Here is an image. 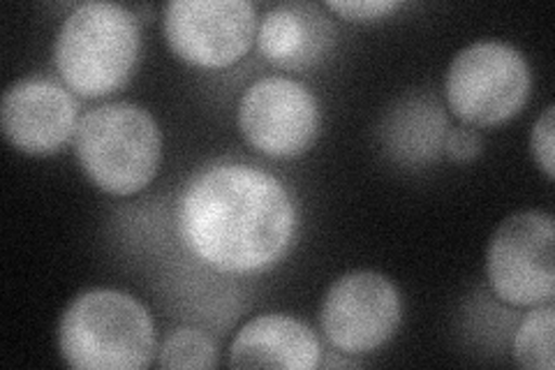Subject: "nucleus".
Here are the masks:
<instances>
[{"mask_svg":"<svg viewBox=\"0 0 555 370\" xmlns=\"http://www.w3.org/2000/svg\"><path fill=\"white\" fill-rule=\"evenodd\" d=\"M299 210L285 183L248 163L206 165L183 183L173 227L183 248L218 273L273 269L294 245Z\"/></svg>","mask_w":555,"mask_h":370,"instance_id":"obj_1","label":"nucleus"},{"mask_svg":"<svg viewBox=\"0 0 555 370\" xmlns=\"http://www.w3.org/2000/svg\"><path fill=\"white\" fill-rule=\"evenodd\" d=\"M155 345L149 308L124 290H86L59 322V352L77 370H142L158 355Z\"/></svg>","mask_w":555,"mask_h":370,"instance_id":"obj_2","label":"nucleus"},{"mask_svg":"<svg viewBox=\"0 0 555 370\" xmlns=\"http://www.w3.org/2000/svg\"><path fill=\"white\" fill-rule=\"evenodd\" d=\"M142 56V28L118 3H81L65 16L54 42L61 81L79 98H107L124 88Z\"/></svg>","mask_w":555,"mask_h":370,"instance_id":"obj_3","label":"nucleus"},{"mask_svg":"<svg viewBox=\"0 0 555 370\" xmlns=\"http://www.w3.org/2000/svg\"><path fill=\"white\" fill-rule=\"evenodd\" d=\"M75 153L98 190L130 197L146 190L160 171L163 130L139 104L107 102L79 118Z\"/></svg>","mask_w":555,"mask_h":370,"instance_id":"obj_4","label":"nucleus"},{"mask_svg":"<svg viewBox=\"0 0 555 370\" xmlns=\"http://www.w3.org/2000/svg\"><path fill=\"white\" fill-rule=\"evenodd\" d=\"M532 91L530 65L514 44L481 40L449 63L444 95L467 128H495L512 120Z\"/></svg>","mask_w":555,"mask_h":370,"instance_id":"obj_5","label":"nucleus"},{"mask_svg":"<svg viewBox=\"0 0 555 370\" xmlns=\"http://www.w3.org/2000/svg\"><path fill=\"white\" fill-rule=\"evenodd\" d=\"M486 278L502 304L532 308L555 296V222L546 210L502 220L486 251Z\"/></svg>","mask_w":555,"mask_h":370,"instance_id":"obj_6","label":"nucleus"},{"mask_svg":"<svg viewBox=\"0 0 555 370\" xmlns=\"http://www.w3.org/2000/svg\"><path fill=\"white\" fill-rule=\"evenodd\" d=\"M250 0H171L163 8V35L183 63L224 69L248 54L257 40Z\"/></svg>","mask_w":555,"mask_h":370,"instance_id":"obj_7","label":"nucleus"},{"mask_svg":"<svg viewBox=\"0 0 555 370\" xmlns=\"http://www.w3.org/2000/svg\"><path fill=\"white\" fill-rule=\"evenodd\" d=\"M236 123L243 139L267 157L292 161L310 151L322 126L318 95L297 79H257L241 95Z\"/></svg>","mask_w":555,"mask_h":370,"instance_id":"obj_8","label":"nucleus"},{"mask_svg":"<svg viewBox=\"0 0 555 370\" xmlns=\"http://www.w3.org/2000/svg\"><path fill=\"white\" fill-rule=\"evenodd\" d=\"M401 292L377 271H350L334 280L320 308L328 345L340 355L363 357L387 345L401 327Z\"/></svg>","mask_w":555,"mask_h":370,"instance_id":"obj_9","label":"nucleus"},{"mask_svg":"<svg viewBox=\"0 0 555 370\" xmlns=\"http://www.w3.org/2000/svg\"><path fill=\"white\" fill-rule=\"evenodd\" d=\"M79 126V107L65 84L47 77L12 81L0 100V128L8 142L26 155L61 153Z\"/></svg>","mask_w":555,"mask_h":370,"instance_id":"obj_10","label":"nucleus"},{"mask_svg":"<svg viewBox=\"0 0 555 370\" xmlns=\"http://www.w3.org/2000/svg\"><path fill=\"white\" fill-rule=\"evenodd\" d=\"M336 26L324 8L285 3L269 10L257 26V49L267 63L285 73L320 65L336 44Z\"/></svg>","mask_w":555,"mask_h":370,"instance_id":"obj_11","label":"nucleus"},{"mask_svg":"<svg viewBox=\"0 0 555 370\" xmlns=\"http://www.w3.org/2000/svg\"><path fill=\"white\" fill-rule=\"evenodd\" d=\"M232 368L315 370L322 345L306 322L283 312H267L243 324L230 345Z\"/></svg>","mask_w":555,"mask_h":370,"instance_id":"obj_12","label":"nucleus"},{"mask_svg":"<svg viewBox=\"0 0 555 370\" xmlns=\"http://www.w3.org/2000/svg\"><path fill=\"white\" fill-rule=\"evenodd\" d=\"M391 126L410 128V135L389 139L391 151H396L403 161L410 163H428L442 151L447 135V116H442L440 107L424 100H408L403 110L389 116Z\"/></svg>","mask_w":555,"mask_h":370,"instance_id":"obj_13","label":"nucleus"},{"mask_svg":"<svg viewBox=\"0 0 555 370\" xmlns=\"http://www.w3.org/2000/svg\"><path fill=\"white\" fill-rule=\"evenodd\" d=\"M555 306L542 304L520 320L512 343V355L518 366L528 370H553L555 368Z\"/></svg>","mask_w":555,"mask_h":370,"instance_id":"obj_14","label":"nucleus"},{"mask_svg":"<svg viewBox=\"0 0 555 370\" xmlns=\"http://www.w3.org/2000/svg\"><path fill=\"white\" fill-rule=\"evenodd\" d=\"M160 368H216L218 366V347L208 333L179 327L165 339L158 352Z\"/></svg>","mask_w":555,"mask_h":370,"instance_id":"obj_15","label":"nucleus"},{"mask_svg":"<svg viewBox=\"0 0 555 370\" xmlns=\"http://www.w3.org/2000/svg\"><path fill=\"white\" fill-rule=\"evenodd\" d=\"M532 161L548 181L555 179V107H548L534 120L530 132Z\"/></svg>","mask_w":555,"mask_h":370,"instance_id":"obj_16","label":"nucleus"},{"mask_svg":"<svg viewBox=\"0 0 555 370\" xmlns=\"http://www.w3.org/2000/svg\"><path fill=\"white\" fill-rule=\"evenodd\" d=\"M322 8L338 14L345 22L369 24L387 20V16L401 10L403 3H398V0H328Z\"/></svg>","mask_w":555,"mask_h":370,"instance_id":"obj_17","label":"nucleus"},{"mask_svg":"<svg viewBox=\"0 0 555 370\" xmlns=\"http://www.w3.org/2000/svg\"><path fill=\"white\" fill-rule=\"evenodd\" d=\"M481 135L473 128H449L444 135L442 151L454 163H470L481 153Z\"/></svg>","mask_w":555,"mask_h":370,"instance_id":"obj_18","label":"nucleus"}]
</instances>
